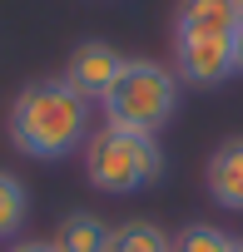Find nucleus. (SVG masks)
<instances>
[{
	"instance_id": "f257e3e1",
	"label": "nucleus",
	"mask_w": 243,
	"mask_h": 252,
	"mask_svg": "<svg viewBox=\"0 0 243 252\" xmlns=\"http://www.w3.org/2000/svg\"><path fill=\"white\" fill-rule=\"evenodd\" d=\"M89 134V99H80L65 79H35L10 104V144L35 163L80 154Z\"/></svg>"
},
{
	"instance_id": "f03ea898",
	"label": "nucleus",
	"mask_w": 243,
	"mask_h": 252,
	"mask_svg": "<svg viewBox=\"0 0 243 252\" xmlns=\"http://www.w3.org/2000/svg\"><path fill=\"white\" fill-rule=\"evenodd\" d=\"M84 178L99 193H144L164 178V149L154 134L139 129H119V124H104L84 139Z\"/></svg>"
},
{
	"instance_id": "7ed1b4c3",
	"label": "nucleus",
	"mask_w": 243,
	"mask_h": 252,
	"mask_svg": "<svg viewBox=\"0 0 243 252\" xmlns=\"http://www.w3.org/2000/svg\"><path fill=\"white\" fill-rule=\"evenodd\" d=\"M174 109H179V74L164 69L159 60H129L114 89L104 94V119L139 134H159L174 119Z\"/></svg>"
},
{
	"instance_id": "20e7f679",
	"label": "nucleus",
	"mask_w": 243,
	"mask_h": 252,
	"mask_svg": "<svg viewBox=\"0 0 243 252\" xmlns=\"http://www.w3.org/2000/svg\"><path fill=\"white\" fill-rule=\"evenodd\" d=\"M174 69L194 89H218L233 79V35H199V30H174Z\"/></svg>"
},
{
	"instance_id": "39448f33",
	"label": "nucleus",
	"mask_w": 243,
	"mask_h": 252,
	"mask_svg": "<svg viewBox=\"0 0 243 252\" xmlns=\"http://www.w3.org/2000/svg\"><path fill=\"white\" fill-rule=\"evenodd\" d=\"M124 55H119L114 45H104V40H80L75 50H70V64H65V84L80 94V99H99L104 104V94L114 89V79L124 74Z\"/></svg>"
},
{
	"instance_id": "423d86ee",
	"label": "nucleus",
	"mask_w": 243,
	"mask_h": 252,
	"mask_svg": "<svg viewBox=\"0 0 243 252\" xmlns=\"http://www.w3.org/2000/svg\"><path fill=\"white\" fill-rule=\"evenodd\" d=\"M203 183H208V198H213L218 208L243 213V139H223V144L213 149Z\"/></svg>"
},
{
	"instance_id": "0eeeda50",
	"label": "nucleus",
	"mask_w": 243,
	"mask_h": 252,
	"mask_svg": "<svg viewBox=\"0 0 243 252\" xmlns=\"http://www.w3.org/2000/svg\"><path fill=\"white\" fill-rule=\"evenodd\" d=\"M243 20L233 10V0H179L174 30H199V35H233Z\"/></svg>"
},
{
	"instance_id": "6e6552de",
	"label": "nucleus",
	"mask_w": 243,
	"mask_h": 252,
	"mask_svg": "<svg viewBox=\"0 0 243 252\" xmlns=\"http://www.w3.org/2000/svg\"><path fill=\"white\" fill-rule=\"evenodd\" d=\"M104 237H109V227H104L94 213L80 208V213H65V218H60V227H55L50 242H55L60 252H104Z\"/></svg>"
},
{
	"instance_id": "1a4fd4ad",
	"label": "nucleus",
	"mask_w": 243,
	"mask_h": 252,
	"mask_svg": "<svg viewBox=\"0 0 243 252\" xmlns=\"http://www.w3.org/2000/svg\"><path fill=\"white\" fill-rule=\"evenodd\" d=\"M104 252H174V242H169V232H164L159 222H149V218H134V222H119V227H109V237H104Z\"/></svg>"
},
{
	"instance_id": "9d476101",
	"label": "nucleus",
	"mask_w": 243,
	"mask_h": 252,
	"mask_svg": "<svg viewBox=\"0 0 243 252\" xmlns=\"http://www.w3.org/2000/svg\"><path fill=\"white\" fill-rule=\"evenodd\" d=\"M25 218H30V193H25V183H20L15 173L0 168V242H10V237L25 227Z\"/></svg>"
},
{
	"instance_id": "9b49d317",
	"label": "nucleus",
	"mask_w": 243,
	"mask_h": 252,
	"mask_svg": "<svg viewBox=\"0 0 243 252\" xmlns=\"http://www.w3.org/2000/svg\"><path fill=\"white\" fill-rule=\"evenodd\" d=\"M228 247H233V237L213 222H189L174 242V252H228Z\"/></svg>"
},
{
	"instance_id": "f8f14e48",
	"label": "nucleus",
	"mask_w": 243,
	"mask_h": 252,
	"mask_svg": "<svg viewBox=\"0 0 243 252\" xmlns=\"http://www.w3.org/2000/svg\"><path fill=\"white\" fill-rule=\"evenodd\" d=\"M10 252H60L55 242H45V237H30V242H15Z\"/></svg>"
},
{
	"instance_id": "ddd939ff",
	"label": "nucleus",
	"mask_w": 243,
	"mask_h": 252,
	"mask_svg": "<svg viewBox=\"0 0 243 252\" xmlns=\"http://www.w3.org/2000/svg\"><path fill=\"white\" fill-rule=\"evenodd\" d=\"M233 69H238V74H243V25H238V30H233Z\"/></svg>"
},
{
	"instance_id": "4468645a",
	"label": "nucleus",
	"mask_w": 243,
	"mask_h": 252,
	"mask_svg": "<svg viewBox=\"0 0 243 252\" xmlns=\"http://www.w3.org/2000/svg\"><path fill=\"white\" fill-rule=\"evenodd\" d=\"M228 252H243V237H233V247H228Z\"/></svg>"
},
{
	"instance_id": "2eb2a0df",
	"label": "nucleus",
	"mask_w": 243,
	"mask_h": 252,
	"mask_svg": "<svg viewBox=\"0 0 243 252\" xmlns=\"http://www.w3.org/2000/svg\"><path fill=\"white\" fill-rule=\"evenodd\" d=\"M233 10H238V20H243V0H233Z\"/></svg>"
}]
</instances>
